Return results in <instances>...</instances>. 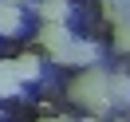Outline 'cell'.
<instances>
[{
	"label": "cell",
	"mask_w": 130,
	"mask_h": 122,
	"mask_svg": "<svg viewBox=\"0 0 130 122\" xmlns=\"http://www.w3.org/2000/svg\"><path fill=\"white\" fill-rule=\"evenodd\" d=\"M43 122H71V118H43Z\"/></svg>",
	"instance_id": "cell-10"
},
{
	"label": "cell",
	"mask_w": 130,
	"mask_h": 122,
	"mask_svg": "<svg viewBox=\"0 0 130 122\" xmlns=\"http://www.w3.org/2000/svg\"><path fill=\"white\" fill-rule=\"evenodd\" d=\"M103 12L114 24H130V0H103Z\"/></svg>",
	"instance_id": "cell-7"
},
{
	"label": "cell",
	"mask_w": 130,
	"mask_h": 122,
	"mask_svg": "<svg viewBox=\"0 0 130 122\" xmlns=\"http://www.w3.org/2000/svg\"><path fill=\"white\" fill-rule=\"evenodd\" d=\"M4 4H16V8H20V0H4Z\"/></svg>",
	"instance_id": "cell-11"
},
{
	"label": "cell",
	"mask_w": 130,
	"mask_h": 122,
	"mask_svg": "<svg viewBox=\"0 0 130 122\" xmlns=\"http://www.w3.org/2000/svg\"><path fill=\"white\" fill-rule=\"evenodd\" d=\"M71 98H75V102H83V106H91V110H106V106L114 102L110 79H106L103 71H95V67H91L87 75H79V79L71 83Z\"/></svg>",
	"instance_id": "cell-1"
},
{
	"label": "cell",
	"mask_w": 130,
	"mask_h": 122,
	"mask_svg": "<svg viewBox=\"0 0 130 122\" xmlns=\"http://www.w3.org/2000/svg\"><path fill=\"white\" fill-rule=\"evenodd\" d=\"M40 16H43V24H63L71 16V4L67 0H40Z\"/></svg>",
	"instance_id": "cell-4"
},
{
	"label": "cell",
	"mask_w": 130,
	"mask_h": 122,
	"mask_svg": "<svg viewBox=\"0 0 130 122\" xmlns=\"http://www.w3.org/2000/svg\"><path fill=\"white\" fill-rule=\"evenodd\" d=\"M114 43H118L122 51H130V24H118V28H114Z\"/></svg>",
	"instance_id": "cell-9"
},
{
	"label": "cell",
	"mask_w": 130,
	"mask_h": 122,
	"mask_svg": "<svg viewBox=\"0 0 130 122\" xmlns=\"http://www.w3.org/2000/svg\"><path fill=\"white\" fill-rule=\"evenodd\" d=\"M95 59H99V47H95V43H87V40H75L71 47H67L63 63H79V67H91Z\"/></svg>",
	"instance_id": "cell-3"
},
{
	"label": "cell",
	"mask_w": 130,
	"mask_h": 122,
	"mask_svg": "<svg viewBox=\"0 0 130 122\" xmlns=\"http://www.w3.org/2000/svg\"><path fill=\"white\" fill-rule=\"evenodd\" d=\"M20 32V8L0 0V36H16Z\"/></svg>",
	"instance_id": "cell-6"
},
{
	"label": "cell",
	"mask_w": 130,
	"mask_h": 122,
	"mask_svg": "<svg viewBox=\"0 0 130 122\" xmlns=\"http://www.w3.org/2000/svg\"><path fill=\"white\" fill-rule=\"evenodd\" d=\"M110 95H114V102H126L130 98V79L126 75H114L110 79Z\"/></svg>",
	"instance_id": "cell-8"
},
{
	"label": "cell",
	"mask_w": 130,
	"mask_h": 122,
	"mask_svg": "<svg viewBox=\"0 0 130 122\" xmlns=\"http://www.w3.org/2000/svg\"><path fill=\"white\" fill-rule=\"evenodd\" d=\"M12 75H16L20 83L40 79V59H36V55H16V59H12Z\"/></svg>",
	"instance_id": "cell-5"
},
{
	"label": "cell",
	"mask_w": 130,
	"mask_h": 122,
	"mask_svg": "<svg viewBox=\"0 0 130 122\" xmlns=\"http://www.w3.org/2000/svg\"><path fill=\"white\" fill-rule=\"evenodd\" d=\"M40 43H43V47H47L51 55L59 59V63H63V55H67V47H71L75 40H71V32H67L63 24H43V28H40Z\"/></svg>",
	"instance_id": "cell-2"
}]
</instances>
